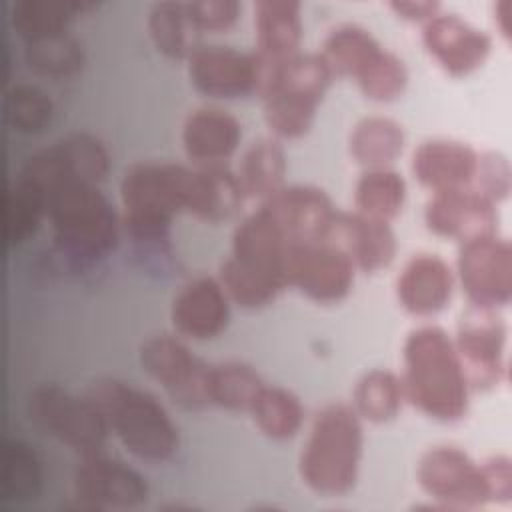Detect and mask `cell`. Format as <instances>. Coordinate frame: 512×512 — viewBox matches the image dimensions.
<instances>
[{"mask_svg": "<svg viewBox=\"0 0 512 512\" xmlns=\"http://www.w3.org/2000/svg\"><path fill=\"white\" fill-rule=\"evenodd\" d=\"M318 104L320 102L292 92L272 90L262 98V116L274 138L292 140L312 128Z\"/></svg>", "mask_w": 512, "mask_h": 512, "instance_id": "obj_37", "label": "cell"}, {"mask_svg": "<svg viewBox=\"0 0 512 512\" xmlns=\"http://www.w3.org/2000/svg\"><path fill=\"white\" fill-rule=\"evenodd\" d=\"M404 402L400 376L384 368H372L358 378L350 406L362 420L386 424L398 416Z\"/></svg>", "mask_w": 512, "mask_h": 512, "instance_id": "obj_32", "label": "cell"}, {"mask_svg": "<svg viewBox=\"0 0 512 512\" xmlns=\"http://www.w3.org/2000/svg\"><path fill=\"white\" fill-rule=\"evenodd\" d=\"M22 60L26 68L38 76L66 78L82 68L84 52L80 42L64 30L24 42Z\"/></svg>", "mask_w": 512, "mask_h": 512, "instance_id": "obj_35", "label": "cell"}, {"mask_svg": "<svg viewBox=\"0 0 512 512\" xmlns=\"http://www.w3.org/2000/svg\"><path fill=\"white\" fill-rule=\"evenodd\" d=\"M260 206L270 212L294 244L328 240L338 216L330 196L314 184H284Z\"/></svg>", "mask_w": 512, "mask_h": 512, "instance_id": "obj_18", "label": "cell"}, {"mask_svg": "<svg viewBox=\"0 0 512 512\" xmlns=\"http://www.w3.org/2000/svg\"><path fill=\"white\" fill-rule=\"evenodd\" d=\"M486 490H488V502H510L512 498V462L504 454L490 456L480 462Z\"/></svg>", "mask_w": 512, "mask_h": 512, "instance_id": "obj_43", "label": "cell"}, {"mask_svg": "<svg viewBox=\"0 0 512 512\" xmlns=\"http://www.w3.org/2000/svg\"><path fill=\"white\" fill-rule=\"evenodd\" d=\"M400 382L404 400L432 420L458 422L468 412L470 386L454 340L436 324H422L408 332Z\"/></svg>", "mask_w": 512, "mask_h": 512, "instance_id": "obj_2", "label": "cell"}, {"mask_svg": "<svg viewBox=\"0 0 512 512\" xmlns=\"http://www.w3.org/2000/svg\"><path fill=\"white\" fill-rule=\"evenodd\" d=\"M42 490V466L32 450L20 438H8L2 450L0 496L10 502L34 500Z\"/></svg>", "mask_w": 512, "mask_h": 512, "instance_id": "obj_36", "label": "cell"}, {"mask_svg": "<svg viewBox=\"0 0 512 512\" xmlns=\"http://www.w3.org/2000/svg\"><path fill=\"white\" fill-rule=\"evenodd\" d=\"M244 200L236 172L226 166H192L186 214L218 224L232 218Z\"/></svg>", "mask_w": 512, "mask_h": 512, "instance_id": "obj_25", "label": "cell"}, {"mask_svg": "<svg viewBox=\"0 0 512 512\" xmlns=\"http://www.w3.org/2000/svg\"><path fill=\"white\" fill-rule=\"evenodd\" d=\"M382 48L368 28L356 22H342L328 30L320 54L334 76L356 78Z\"/></svg>", "mask_w": 512, "mask_h": 512, "instance_id": "obj_30", "label": "cell"}, {"mask_svg": "<svg viewBox=\"0 0 512 512\" xmlns=\"http://www.w3.org/2000/svg\"><path fill=\"white\" fill-rule=\"evenodd\" d=\"M24 410L38 430L68 446L78 456L102 452L110 434L100 410L90 398L54 382L34 386L26 396Z\"/></svg>", "mask_w": 512, "mask_h": 512, "instance_id": "obj_6", "label": "cell"}, {"mask_svg": "<svg viewBox=\"0 0 512 512\" xmlns=\"http://www.w3.org/2000/svg\"><path fill=\"white\" fill-rule=\"evenodd\" d=\"M230 320V298L218 278L196 276L184 282L170 302V322L178 336L212 340Z\"/></svg>", "mask_w": 512, "mask_h": 512, "instance_id": "obj_20", "label": "cell"}, {"mask_svg": "<svg viewBox=\"0 0 512 512\" xmlns=\"http://www.w3.org/2000/svg\"><path fill=\"white\" fill-rule=\"evenodd\" d=\"M292 246L294 242L280 224L258 204L234 226L228 258L284 290L288 288V256Z\"/></svg>", "mask_w": 512, "mask_h": 512, "instance_id": "obj_15", "label": "cell"}, {"mask_svg": "<svg viewBox=\"0 0 512 512\" xmlns=\"http://www.w3.org/2000/svg\"><path fill=\"white\" fill-rule=\"evenodd\" d=\"M46 218L58 256L72 268L104 260L118 244L120 218L98 184L64 180L46 192Z\"/></svg>", "mask_w": 512, "mask_h": 512, "instance_id": "obj_3", "label": "cell"}, {"mask_svg": "<svg viewBox=\"0 0 512 512\" xmlns=\"http://www.w3.org/2000/svg\"><path fill=\"white\" fill-rule=\"evenodd\" d=\"M46 218V194L32 182L14 176L4 196L8 246L24 242Z\"/></svg>", "mask_w": 512, "mask_h": 512, "instance_id": "obj_38", "label": "cell"}, {"mask_svg": "<svg viewBox=\"0 0 512 512\" xmlns=\"http://www.w3.org/2000/svg\"><path fill=\"white\" fill-rule=\"evenodd\" d=\"M364 432L362 418L350 404L322 406L308 428L298 456L302 482L320 496H342L358 480Z\"/></svg>", "mask_w": 512, "mask_h": 512, "instance_id": "obj_5", "label": "cell"}, {"mask_svg": "<svg viewBox=\"0 0 512 512\" xmlns=\"http://www.w3.org/2000/svg\"><path fill=\"white\" fill-rule=\"evenodd\" d=\"M388 6L400 18L410 22H422V24L442 10L440 2H434V0H392Z\"/></svg>", "mask_w": 512, "mask_h": 512, "instance_id": "obj_44", "label": "cell"}, {"mask_svg": "<svg viewBox=\"0 0 512 512\" xmlns=\"http://www.w3.org/2000/svg\"><path fill=\"white\" fill-rule=\"evenodd\" d=\"M422 46L450 76L460 78L478 70L490 50L492 38L456 12H438L422 24Z\"/></svg>", "mask_w": 512, "mask_h": 512, "instance_id": "obj_16", "label": "cell"}, {"mask_svg": "<svg viewBox=\"0 0 512 512\" xmlns=\"http://www.w3.org/2000/svg\"><path fill=\"white\" fill-rule=\"evenodd\" d=\"M508 328L492 308L470 306L458 320L454 346L470 390L498 386L506 372Z\"/></svg>", "mask_w": 512, "mask_h": 512, "instance_id": "obj_12", "label": "cell"}, {"mask_svg": "<svg viewBox=\"0 0 512 512\" xmlns=\"http://www.w3.org/2000/svg\"><path fill=\"white\" fill-rule=\"evenodd\" d=\"M286 152L278 138L258 136L242 152L236 178L244 198L264 202L286 182Z\"/></svg>", "mask_w": 512, "mask_h": 512, "instance_id": "obj_26", "label": "cell"}, {"mask_svg": "<svg viewBox=\"0 0 512 512\" xmlns=\"http://www.w3.org/2000/svg\"><path fill=\"white\" fill-rule=\"evenodd\" d=\"M404 142L406 136L400 122L372 114L354 124L348 136V150L362 168H386L402 154Z\"/></svg>", "mask_w": 512, "mask_h": 512, "instance_id": "obj_27", "label": "cell"}, {"mask_svg": "<svg viewBox=\"0 0 512 512\" xmlns=\"http://www.w3.org/2000/svg\"><path fill=\"white\" fill-rule=\"evenodd\" d=\"M356 276L350 256L332 240L296 242L288 256V286L318 304L348 296Z\"/></svg>", "mask_w": 512, "mask_h": 512, "instance_id": "obj_14", "label": "cell"}, {"mask_svg": "<svg viewBox=\"0 0 512 512\" xmlns=\"http://www.w3.org/2000/svg\"><path fill=\"white\" fill-rule=\"evenodd\" d=\"M254 22V96L270 92L282 64L300 52L302 6L296 0H258L252 6Z\"/></svg>", "mask_w": 512, "mask_h": 512, "instance_id": "obj_9", "label": "cell"}, {"mask_svg": "<svg viewBox=\"0 0 512 512\" xmlns=\"http://www.w3.org/2000/svg\"><path fill=\"white\" fill-rule=\"evenodd\" d=\"M110 168V154L102 140L90 132H70L46 148L30 154L18 174L44 192L64 180L98 184Z\"/></svg>", "mask_w": 512, "mask_h": 512, "instance_id": "obj_10", "label": "cell"}, {"mask_svg": "<svg viewBox=\"0 0 512 512\" xmlns=\"http://www.w3.org/2000/svg\"><path fill=\"white\" fill-rule=\"evenodd\" d=\"M72 496L82 510H128L146 502V478L102 452L80 456L72 470Z\"/></svg>", "mask_w": 512, "mask_h": 512, "instance_id": "obj_13", "label": "cell"}, {"mask_svg": "<svg viewBox=\"0 0 512 512\" xmlns=\"http://www.w3.org/2000/svg\"><path fill=\"white\" fill-rule=\"evenodd\" d=\"M328 240L338 244L360 272H378L386 268L398 250L390 222L364 216L356 210H338Z\"/></svg>", "mask_w": 512, "mask_h": 512, "instance_id": "obj_24", "label": "cell"}, {"mask_svg": "<svg viewBox=\"0 0 512 512\" xmlns=\"http://www.w3.org/2000/svg\"><path fill=\"white\" fill-rule=\"evenodd\" d=\"M494 22L502 34L504 40H510L512 30V2L510 0H498L494 4Z\"/></svg>", "mask_w": 512, "mask_h": 512, "instance_id": "obj_45", "label": "cell"}, {"mask_svg": "<svg viewBox=\"0 0 512 512\" xmlns=\"http://www.w3.org/2000/svg\"><path fill=\"white\" fill-rule=\"evenodd\" d=\"M146 28L154 48L172 60H186L200 44V32L190 20L186 2H152L146 14Z\"/></svg>", "mask_w": 512, "mask_h": 512, "instance_id": "obj_28", "label": "cell"}, {"mask_svg": "<svg viewBox=\"0 0 512 512\" xmlns=\"http://www.w3.org/2000/svg\"><path fill=\"white\" fill-rule=\"evenodd\" d=\"M406 200V180L394 168H364L354 184V210L390 222Z\"/></svg>", "mask_w": 512, "mask_h": 512, "instance_id": "obj_31", "label": "cell"}, {"mask_svg": "<svg viewBox=\"0 0 512 512\" xmlns=\"http://www.w3.org/2000/svg\"><path fill=\"white\" fill-rule=\"evenodd\" d=\"M416 480L434 500L428 508L474 510L488 502L482 464L452 444L428 448L416 464Z\"/></svg>", "mask_w": 512, "mask_h": 512, "instance_id": "obj_7", "label": "cell"}, {"mask_svg": "<svg viewBox=\"0 0 512 512\" xmlns=\"http://www.w3.org/2000/svg\"><path fill=\"white\" fill-rule=\"evenodd\" d=\"M94 8L88 0H14L10 4V26L22 42L64 32L72 18Z\"/></svg>", "mask_w": 512, "mask_h": 512, "instance_id": "obj_29", "label": "cell"}, {"mask_svg": "<svg viewBox=\"0 0 512 512\" xmlns=\"http://www.w3.org/2000/svg\"><path fill=\"white\" fill-rule=\"evenodd\" d=\"M190 170L174 162H136L124 170L118 184L120 224L142 260L168 262L170 224L186 212Z\"/></svg>", "mask_w": 512, "mask_h": 512, "instance_id": "obj_1", "label": "cell"}, {"mask_svg": "<svg viewBox=\"0 0 512 512\" xmlns=\"http://www.w3.org/2000/svg\"><path fill=\"white\" fill-rule=\"evenodd\" d=\"M454 288L450 264L432 252H418L406 260L396 278L398 304L412 316H434L448 304Z\"/></svg>", "mask_w": 512, "mask_h": 512, "instance_id": "obj_22", "label": "cell"}, {"mask_svg": "<svg viewBox=\"0 0 512 512\" xmlns=\"http://www.w3.org/2000/svg\"><path fill=\"white\" fill-rule=\"evenodd\" d=\"M138 360L142 370L162 386L176 406L184 410H202L210 406V364L198 358L178 336H148L138 348Z\"/></svg>", "mask_w": 512, "mask_h": 512, "instance_id": "obj_8", "label": "cell"}, {"mask_svg": "<svg viewBox=\"0 0 512 512\" xmlns=\"http://www.w3.org/2000/svg\"><path fill=\"white\" fill-rule=\"evenodd\" d=\"M248 414L256 428L270 440L292 438L304 422L300 398L292 390L274 384L262 386Z\"/></svg>", "mask_w": 512, "mask_h": 512, "instance_id": "obj_34", "label": "cell"}, {"mask_svg": "<svg viewBox=\"0 0 512 512\" xmlns=\"http://www.w3.org/2000/svg\"><path fill=\"white\" fill-rule=\"evenodd\" d=\"M478 152L452 138H428L420 142L410 160L414 178L434 192L468 188L476 172Z\"/></svg>", "mask_w": 512, "mask_h": 512, "instance_id": "obj_23", "label": "cell"}, {"mask_svg": "<svg viewBox=\"0 0 512 512\" xmlns=\"http://www.w3.org/2000/svg\"><path fill=\"white\" fill-rule=\"evenodd\" d=\"M190 84L208 98L230 100L254 94V60L250 52L226 44H198L186 58Z\"/></svg>", "mask_w": 512, "mask_h": 512, "instance_id": "obj_19", "label": "cell"}, {"mask_svg": "<svg viewBox=\"0 0 512 512\" xmlns=\"http://www.w3.org/2000/svg\"><path fill=\"white\" fill-rule=\"evenodd\" d=\"M82 394L100 410L110 434L138 460L158 464L176 454L178 428L150 392L120 378L100 376L90 380Z\"/></svg>", "mask_w": 512, "mask_h": 512, "instance_id": "obj_4", "label": "cell"}, {"mask_svg": "<svg viewBox=\"0 0 512 512\" xmlns=\"http://www.w3.org/2000/svg\"><path fill=\"white\" fill-rule=\"evenodd\" d=\"M6 124L18 134H38L52 120V100L30 82H16L4 94Z\"/></svg>", "mask_w": 512, "mask_h": 512, "instance_id": "obj_39", "label": "cell"}, {"mask_svg": "<svg viewBox=\"0 0 512 512\" xmlns=\"http://www.w3.org/2000/svg\"><path fill=\"white\" fill-rule=\"evenodd\" d=\"M456 276L470 306L498 310L512 298V246L506 238L488 234L462 242L456 256Z\"/></svg>", "mask_w": 512, "mask_h": 512, "instance_id": "obj_11", "label": "cell"}, {"mask_svg": "<svg viewBox=\"0 0 512 512\" xmlns=\"http://www.w3.org/2000/svg\"><path fill=\"white\" fill-rule=\"evenodd\" d=\"M512 170L510 162L502 152H480L476 162V172L470 188L492 200L494 204L502 202L510 194Z\"/></svg>", "mask_w": 512, "mask_h": 512, "instance_id": "obj_41", "label": "cell"}, {"mask_svg": "<svg viewBox=\"0 0 512 512\" xmlns=\"http://www.w3.org/2000/svg\"><path fill=\"white\" fill-rule=\"evenodd\" d=\"M186 8L200 34L224 32L232 28L240 16V4L236 0H190Z\"/></svg>", "mask_w": 512, "mask_h": 512, "instance_id": "obj_42", "label": "cell"}, {"mask_svg": "<svg viewBox=\"0 0 512 512\" xmlns=\"http://www.w3.org/2000/svg\"><path fill=\"white\" fill-rule=\"evenodd\" d=\"M360 92L374 102H392L396 100L406 84H408V70L404 60L382 48L354 78Z\"/></svg>", "mask_w": 512, "mask_h": 512, "instance_id": "obj_40", "label": "cell"}, {"mask_svg": "<svg viewBox=\"0 0 512 512\" xmlns=\"http://www.w3.org/2000/svg\"><path fill=\"white\" fill-rule=\"evenodd\" d=\"M426 228L458 244L498 232V210L474 188L434 192L424 206Z\"/></svg>", "mask_w": 512, "mask_h": 512, "instance_id": "obj_17", "label": "cell"}, {"mask_svg": "<svg viewBox=\"0 0 512 512\" xmlns=\"http://www.w3.org/2000/svg\"><path fill=\"white\" fill-rule=\"evenodd\" d=\"M264 380L246 362L226 360L210 364L208 372V400L230 412H248L260 394Z\"/></svg>", "mask_w": 512, "mask_h": 512, "instance_id": "obj_33", "label": "cell"}, {"mask_svg": "<svg viewBox=\"0 0 512 512\" xmlns=\"http://www.w3.org/2000/svg\"><path fill=\"white\" fill-rule=\"evenodd\" d=\"M242 124L222 106L202 104L192 108L180 128V142L192 166H224L238 150Z\"/></svg>", "mask_w": 512, "mask_h": 512, "instance_id": "obj_21", "label": "cell"}]
</instances>
